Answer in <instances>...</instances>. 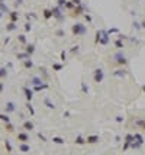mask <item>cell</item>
Segmentation results:
<instances>
[{
	"label": "cell",
	"instance_id": "6da1fadb",
	"mask_svg": "<svg viewBox=\"0 0 145 155\" xmlns=\"http://www.w3.org/2000/svg\"><path fill=\"white\" fill-rule=\"evenodd\" d=\"M18 138H19V139H20V141H22V142H26V141H28V139H29V138H28V135H26V133H19V135H18Z\"/></svg>",
	"mask_w": 145,
	"mask_h": 155
},
{
	"label": "cell",
	"instance_id": "7a4b0ae2",
	"mask_svg": "<svg viewBox=\"0 0 145 155\" xmlns=\"http://www.w3.org/2000/svg\"><path fill=\"white\" fill-rule=\"evenodd\" d=\"M23 128H25V129H28V130H31V129L33 128V125H32L31 122H26L25 125H23Z\"/></svg>",
	"mask_w": 145,
	"mask_h": 155
},
{
	"label": "cell",
	"instance_id": "3957f363",
	"mask_svg": "<svg viewBox=\"0 0 145 155\" xmlns=\"http://www.w3.org/2000/svg\"><path fill=\"white\" fill-rule=\"evenodd\" d=\"M0 119H2V120H5V122H7V123H9V120H10V119H9V116H6V115H2V113H0Z\"/></svg>",
	"mask_w": 145,
	"mask_h": 155
},
{
	"label": "cell",
	"instance_id": "277c9868",
	"mask_svg": "<svg viewBox=\"0 0 145 155\" xmlns=\"http://www.w3.org/2000/svg\"><path fill=\"white\" fill-rule=\"evenodd\" d=\"M13 109H15V106H13V103H7V109H6V110H7V112H12V110H13Z\"/></svg>",
	"mask_w": 145,
	"mask_h": 155
},
{
	"label": "cell",
	"instance_id": "5b68a950",
	"mask_svg": "<svg viewBox=\"0 0 145 155\" xmlns=\"http://www.w3.org/2000/svg\"><path fill=\"white\" fill-rule=\"evenodd\" d=\"M23 90H25V93H26V97H28V99L31 100V99H32V93H31V91H29L28 89H23Z\"/></svg>",
	"mask_w": 145,
	"mask_h": 155
},
{
	"label": "cell",
	"instance_id": "8992f818",
	"mask_svg": "<svg viewBox=\"0 0 145 155\" xmlns=\"http://www.w3.org/2000/svg\"><path fill=\"white\" fill-rule=\"evenodd\" d=\"M20 151H22V152H26V151H29V146H28V145H22V146H20Z\"/></svg>",
	"mask_w": 145,
	"mask_h": 155
},
{
	"label": "cell",
	"instance_id": "52a82bcc",
	"mask_svg": "<svg viewBox=\"0 0 145 155\" xmlns=\"http://www.w3.org/2000/svg\"><path fill=\"white\" fill-rule=\"evenodd\" d=\"M6 148H7V151H9V152L12 151V146H10V144H9V141H6Z\"/></svg>",
	"mask_w": 145,
	"mask_h": 155
},
{
	"label": "cell",
	"instance_id": "ba28073f",
	"mask_svg": "<svg viewBox=\"0 0 145 155\" xmlns=\"http://www.w3.org/2000/svg\"><path fill=\"white\" fill-rule=\"evenodd\" d=\"M54 141L57 142V144H61V142H63V141H61V138H54Z\"/></svg>",
	"mask_w": 145,
	"mask_h": 155
},
{
	"label": "cell",
	"instance_id": "9c48e42d",
	"mask_svg": "<svg viewBox=\"0 0 145 155\" xmlns=\"http://www.w3.org/2000/svg\"><path fill=\"white\" fill-rule=\"evenodd\" d=\"M96 139H97V138H96V136H91V138L89 139V142H96Z\"/></svg>",
	"mask_w": 145,
	"mask_h": 155
},
{
	"label": "cell",
	"instance_id": "30bf717a",
	"mask_svg": "<svg viewBox=\"0 0 145 155\" xmlns=\"http://www.w3.org/2000/svg\"><path fill=\"white\" fill-rule=\"evenodd\" d=\"M7 29H9V31H12V29H15V25H9V26H7Z\"/></svg>",
	"mask_w": 145,
	"mask_h": 155
}]
</instances>
